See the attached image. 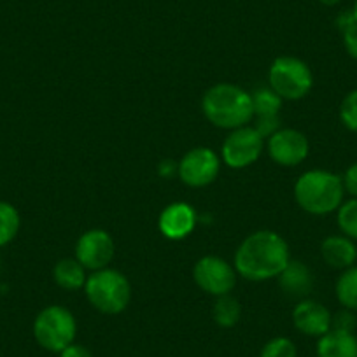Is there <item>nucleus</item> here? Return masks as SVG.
Wrapping results in <instances>:
<instances>
[{"label": "nucleus", "mask_w": 357, "mask_h": 357, "mask_svg": "<svg viewBox=\"0 0 357 357\" xmlns=\"http://www.w3.org/2000/svg\"><path fill=\"white\" fill-rule=\"evenodd\" d=\"M289 261L286 240L279 233L261 229L240 243L235 252V270L243 279L263 282L279 277Z\"/></svg>", "instance_id": "f257e3e1"}, {"label": "nucleus", "mask_w": 357, "mask_h": 357, "mask_svg": "<svg viewBox=\"0 0 357 357\" xmlns=\"http://www.w3.org/2000/svg\"><path fill=\"white\" fill-rule=\"evenodd\" d=\"M202 111L214 126L236 130L254 118L252 97L240 86L221 82L208 89L202 100Z\"/></svg>", "instance_id": "f03ea898"}, {"label": "nucleus", "mask_w": 357, "mask_h": 357, "mask_svg": "<svg viewBox=\"0 0 357 357\" xmlns=\"http://www.w3.org/2000/svg\"><path fill=\"white\" fill-rule=\"evenodd\" d=\"M342 177L328 170H308L294 184V198L305 212L326 215L338 211L343 204Z\"/></svg>", "instance_id": "7ed1b4c3"}, {"label": "nucleus", "mask_w": 357, "mask_h": 357, "mask_svg": "<svg viewBox=\"0 0 357 357\" xmlns=\"http://www.w3.org/2000/svg\"><path fill=\"white\" fill-rule=\"evenodd\" d=\"M84 289L93 308L107 315L121 314L132 298L128 279L114 268H102L91 273L86 279Z\"/></svg>", "instance_id": "20e7f679"}, {"label": "nucleus", "mask_w": 357, "mask_h": 357, "mask_svg": "<svg viewBox=\"0 0 357 357\" xmlns=\"http://www.w3.org/2000/svg\"><path fill=\"white\" fill-rule=\"evenodd\" d=\"M77 324L68 308L61 305H50L37 314L33 321L36 342L47 352L60 354L65 347L74 343Z\"/></svg>", "instance_id": "39448f33"}, {"label": "nucleus", "mask_w": 357, "mask_h": 357, "mask_svg": "<svg viewBox=\"0 0 357 357\" xmlns=\"http://www.w3.org/2000/svg\"><path fill=\"white\" fill-rule=\"evenodd\" d=\"M270 88L282 100H300L310 93L314 75L303 60L294 56H279L268 72Z\"/></svg>", "instance_id": "423d86ee"}, {"label": "nucleus", "mask_w": 357, "mask_h": 357, "mask_svg": "<svg viewBox=\"0 0 357 357\" xmlns=\"http://www.w3.org/2000/svg\"><path fill=\"white\" fill-rule=\"evenodd\" d=\"M221 170V158L211 147H197L178 161L177 175L186 186L205 188L218 178Z\"/></svg>", "instance_id": "0eeeda50"}, {"label": "nucleus", "mask_w": 357, "mask_h": 357, "mask_svg": "<svg viewBox=\"0 0 357 357\" xmlns=\"http://www.w3.org/2000/svg\"><path fill=\"white\" fill-rule=\"evenodd\" d=\"M193 279L205 293L225 296L236 286V270L222 257L204 256L195 264Z\"/></svg>", "instance_id": "6e6552de"}, {"label": "nucleus", "mask_w": 357, "mask_h": 357, "mask_svg": "<svg viewBox=\"0 0 357 357\" xmlns=\"http://www.w3.org/2000/svg\"><path fill=\"white\" fill-rule=\"evenodd\" d=\"M263 137L257 133L254 126H242V128L231 130L222 144L221 158L225 165L229 168H245L257 161L263 151Z\"/></svg>", "instance_id": "1a4fd4ad"}, {"label": "nucleus", "mask_w": 357, "mask_h": 357, "mask_svg": "<svg viewBox=\"0 0 357 357\" xmlns=\"http://www.w3.org/2000/svg\"><path fill=\"white\" fill-rule=\"evenodd\" d=\"M114 257V240L105 229H89L75 243V259L91 272L107 268Z\"/></svg>", "instance_id": "9d476101"}, {"label": "nucleus", "mask_w": 357, "mask_h": 357, "mask_svg": "<svg viewBox=\"0 0 357 357\" xmlns=\"http://www.w3.org/2000/svg\"><path fill=\"white\" fill-rule=\"evenodd\" d=\"M308 151L310 144L300 130H277L272 137H268V154L280 167H296L307 160Z\"/></svg>", "instance_id": "9b49d317"}, {"label": "nucleus", "mask_w": 357, "mask_h": 357, "mask_svg": "<svg viewBox=\"0 0 357 357\" xmlns=\"http://www.w3.org/2000/svg\"><path fill=\"white\" fill-rule=\"evenodd\" d=\"M252 109L257 130L261 137H272L277 130H280L279 112L282 107V98L272 88H259L252 95Z\"/></svg>", "instance_id": "f8f14e48"}, {"label": "nucleus", "mask_w": 357, "mask_h": 357, "mask_svg": "<svg viewBox=\"0 0 357 357\" xmlns=\"http://www.w3.org/2000/svg\"><path fill=\"white\" fill-rule=\"evenodd\" d=\"M331 312L314 300H301L293 310V324L300 333L314 338H321L331 331Z\"/></svg>", "instance_id": "ddd939ff"}, {"label": "nucleus", "mask_w": 357, "mask_h": 357, "mask_svg": "<svg viewBox=\"0 0 357 357\" xmlns=\"http://www.w3.org/2000/svg\"><path fill=\"white\" fill-rule=\"evenodd\" d=\"M160 231L170 240H183L197 226V212L184 202L170 204L160 215Z\"/></svg>", "instance_id": "4468645a"}, {"label": "nucleus", "mask_w": 357, "mask_h": 357, "mask_svg": "<svg viewBox=\"0 0 357 357\" xmlns=\"http://www.w3.org/2000/svg\"><path fill=\"white\" fill-rule=\"evenodd\" d=\"M321 254L326 264L336 270H347L357 261L356 243L345 235H331L322 240Z\"/></svg>", "instance_id": "2eb2a0df"}, {"label": "nucleus", "mask_w": 357, "mask_h": 357, "mask_svg": "<svg viewBox=\"0 0 357 357\" xmlns=\"http://www.w3.org/2000/svg\"><path fill=\"white\" fill-rule=\"evenodd\" d=\"M280 287L291 298H305L314 287L310 268L301 261H289L279 275Z\"/></svg>", "instance_id": "dca6fc26"}, {"label": "nucleus", "mask_w": 357, "mask_h": 357, "mask_svg": "<svg viewBox=\"0 0 357 357\" xmlns=\"http://www.w3.org/2000/svg\"><path fill=\"white\" fill-rule=\"evenodd\" d=\"M317 357H357V336L331 329L319 338Z\"/></svg>", "instance_id": "f3484780"}, {"label": "nucleus", "mask_w": 357, "mask_h": 357, "mask_svg": "<svg viewBox=\"0 0 357 357\" xmlns=\"http://www.w3.org/2000/svg\"><path fill=\"white\" fill-rule=\"evenodd\" d=\"M54 282L65 291H77L86 284V268L75 257L60 259L53 268Z\"/></svg>", "instance_id": "a211bd4d"}, {"label": "nucleus", "mask_w": 357, "mask_h": 357, "mask_svg": "<svg viewBox=\"0 0 357 357\" xmlns=\"http://www.w3.org/2000/svg\"><path fill=\"white\" fill-rule=\"evenodd\" d=\"M336 298L347 310H357V264L343 270L336 280Z\"/></svg>", "instance_id": "6ab92c4d"}, {"label": "nucleus", "mask_w": 357, "mask_h": 357, "mask_svg": "<svg viewBox=\"0 0 357 357\" xmlns=\"http://www.w3.org/2000/svg\"><path fill=\"white\" fill-rule=\"evenodd\" d=\"M212 315H214V321L219 328L228 329L238 324L242 308H240V303L236 298H233L231 294H225V296H218Z\"/></svg>", "instance_id": "aec40b11"}, {"label": "nucleus", "mask_w": 357, "mask_h": 357, "mask_svg": "<svg viewBox=\"0 0 357 357\" xmlns=\"http://www.w3.org/2000/svg\"><path fill=\"white\" fill-rule=\"evenodd\" d=\"M20 214L15 205L0 202V247L8 245L16 238L20 231Z\"/></svg>", "instance_id": "412c9836"}, {"label": "nucleus", "mask_w": 357, "mask_h": 357, "mask_svg": "<svg viewBox=\"0 0 357 357\" xmlns=\"http://www.w3.org/2000/svg\"><path fill=\"white\" fill-rule=\"evenodd\" d=\"M338 226L343 235L357 240V198H352V200L340 205Z\"/></svg>", "instance_id": "4be33fe9"}, {"label": "nucleus", "mask_w": 357, "mask_h": 357, "mask_svg": "<svg viewBox=\"0 0 357 357\" xmlns=\"http://www.w3.org/2000/svg\"><path fill=\"white\" fill-rule=\"evenodd\" d=\"M298 350L293 340L286 338V336H277L270 342L264 343L261 349L259 357H296Z\"/></svg>", "instance_id": "5701e85b"}, {"label": "nucleus", "mask_w": 357, "mask_h": 357, "mask_svg": "<svg viewBox=\"0 0 357 357\" xmlns=\"http://www.w3.org/2000/svg\"><path fill=\"white\" fill-rule=\"evenodd\" d=\"M340 119H342L343 126L347 130L357 133V89H352L342 100V105H340Z\"/></svg>", "instance_id": "b1692460"}, {"label": "nucleus", "mask_w": 357, "mask_h": 357, "mask_svg": "<svg viewBox=\"0 0 357 357\" xmlns=\"http://www.w3.org/2000/svg\"><path fill=\"white\" fill-rule=\"evenodd\" d=\"M356 326H357L356 315H354L352 310H347V308H343L342 312L333 315L331 319V329H335V331L354 333Z\"/></svg>", "instance_id": "393cba45"}, {"label": "nucleus", "mask_w": 357, "mask_h": 357, "mask_svg": "<svg viewBox=\"0 0 357 357\" xmlns=\"http://www.w3.org/2000/svg\"><path fill=\"white\" fill-rule=\"evenodd\" d=\"M340 32H342L345 51L349 53L350 58L357 60V22H354L352 25L345 26V29L340 30Z\"/></svg>", "instance_id": "a878e982"}, {"label": "nucleus", "mask_w": 357, "mask_h": 357, "mask_svg": "<svg viewBox=\"0 0 357 357\" xmlns=\"http://www.w3.org/2000/svg\"><path fill=\"white\" fill-rule=\"evenodd\" d=\"M342 183H343V190H345V193H349L350 197L357 198V161L347 168L345 174H343L342 177Z\"/></svg>", "instance_id": "bb28decb"}, {"label": "nucleus", "mask_w": 357, "mask_h": 357, "mask_svg": "<svg viewBox=\"0 0 357 357\" xmlns=\"http://www.w3.org/2000/svg\"><path fill=\"white\" fill-rule=\"evenodd\" d=\"M60 357H93V354L89 352V349H86L84 345L70 343V345L61 350Z\"/></svg>", "instance_id": "cd10ccee"}, {"label": "nucleus", "mask_w": 357, "mask_h": 357, "mask_svg": "<svg viewBox=\"0 0 357 357\" xmlns=\"http://www.w3.org/2000/svg\"><path fill=\"white\" fill-rule=\"evenodd\" d=\"M177 172H178V163L174 160L161 161L160 167H158V174L165 178H172L174 175H177Z\"/></svg>", "instance_id": "c85d7f7f"}, {"label": "nucleus", "mask_w": 357, "mask_h": 357, "mask_svg": "<svg viewBox=\"0 0 357 357\" xmlns=\"http://www.w3.org/2000/svg\"><path fill=\"white\" fill-rule=\"evenodd\" d=\"M322 6H326V8H335V6H338L342 0H319Z\"/></svg>", "instance_id": "c756f323"}, {"label": "nucleus", "mask_w": 357, "mask_h": 357, "mask_svg": "<svg viewBox=\"0 0 357 357\" xmlns=\"http://www.w3.org/2000/svg\"><path fill=\"white\" fill-rule=\"evenodd\" d=\"M352 13H354V16H356V20H357V0H356V2H354V8H352Z\"/></svg>", "instance_id": "7c9ffc66"}, {"label": "nucleus", "mask_w": 357, "mask_h": 357, "mask_svg": "<svg viewBox=\"0 0 357 357\" xmlns=\"http://www.w3.org/2000/svg\"><path fill=\"white\" fill-rule=\"evenodd\" d=\"M356 263H357V261H356Z\"/></svg>", "instance_id": "2f4dec72"}]
</instances>
